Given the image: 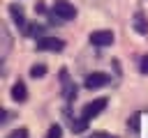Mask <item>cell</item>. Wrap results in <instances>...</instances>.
<instances>
[{"label":"cell","mask_w":148,"mask_h":138,"mask_svg":"<svg viewBox=\"0 0 148 138\" xmlns=\"http://www.w3.org/2000/svg\"><path fill=\"white\" fill-rule=\"evenodd\" d=\"M51 12H53V16L60 18V21H69V18L76 16V7H74L72 2H67V0H56Z\"/></svg>","instance_id":"obj_1"},{"label":"cell","mask_w":148,"mask_h":138,"mask_svg":"<svg viewBox=\"0 0 148 138\" xmlns=\"http://www.w3.org/2000/svg\"><path fill=\"white\" fill-rule=\"evenodd\" d=\"M90 44L92 46H111L113 44V32L111 30H95V32H90Z\"/></svg>","instance_id":"obj_2"},{"label":"cell","mask_w":148,"mask_h":138,"mask_svg":"<svg viewBox=\"0 0 148 138\" xmlns=\"http://www.w3.org/2000/svg\"><path fill=\"white\" fill-rule=\"evenodd\" d=\"M104 108H106V99L99 97V99H92V101H88V103L83 106V115H86L88 120H92V117H97Z\"/></svg>","instance_id":"obj_3"},{"label":"cell","mask_w":148,"mask_h":138,"mask_svg":"<svg viewBox=\"0 0 148 138\" xmlns=\"http://www.w3.org/2000/svg\"><path fill=\"white\" fill-rule=\"evenodd\" d=\"M60 80H62V90H65V99L67 101H72L74 97H76V85L69 80V74H67V69H60Z\"/></svg>","instance_id":"obj_4"},{"label":"cell","mask_w":148,"mask_h":138,"mask_svg":"<svg viewBox=\"0 0 148 138\" xmlns=\"http://www.w3.org/2000/svg\"><path fill=\"white\" fill-rule=\"evenodd\" d=\"M106 83H109V76L102 74V71H95V74H90V76L86 78V87H88V90H97V87H102V85H106Z\"/></svg>","instance_id":"obj_5"},{"label":"cell","mask_w":148,"mask_h":138,"mask_svg":"<svg viewBox=\"0 0 148 138\" xmlns=\"http://www.w3.org/2000/svg\"><path fill=\"white\" fill-rule=\"evenodd\" d=\"M37 48H39V51H60V48H62V41L56 39V37H39Z\"/></svg>","instance_id":"obj_6"},{"label":"cell","mask_w":148,"mask_h":138,"mask_svg":"<svg viewBox=\"0 0 148 138\" xmlns=\"http://www.w3.org/2000/svg\"><path fill=\"white\" fill-rule=\"evenodd\" d=\"M132 28L139 32V34H148V18L143 12H136L134 18H132Z\"/></svg>","instance_id":"obj_7"},{"label":"cell","mask_w":148,"mask_h":138,"mask_svg":"<svg viewBox=\"0 0 148 138\" xmlns=\"http://www.w3.org/2000/svg\"><path fill=\"white\" fill-rule=\"evenodd\" d=\"M12 99L14 101H25L28 99V90H25V83L23 80H16L12 85Z\"/></svg>","instance_id":"obj_8"},{"label":"cell","mask_w":148,"mask_h":138,"mask_svg":"<svg viewBox=\"0 0 148 138\" xmlns=\"http://www.w3.org/2000/svg\"><path fill=\"white\" fill-rule=\"evenodd\" d=\"M9 14H12V18H14L16 25L25 28V14H23V7L21 5H9Z\"/></svg>","instance_id":"obj_9"},{"label":"cell","mask_w":148,"mask_h":138,"mask_svg":"<svg viewBox=\"0 0 148 138\" xmlns=\"http://www.w3.org/2000/svg\"><path fill=\"white\" fill-rule=\"evenodd\" d=\"M88 122H90V120H88L86 115H81L79 120H74V122H72V131H74V133H81V131H86V129H88Z\"/></svg>","instance_id":"obj_10"},{"label":"cell","mask_w":148,"mask_h":138,"mask_svg":"<svg viewBox=\"0 0 148 138\" xmlns=\"http://www.w3.org/2000/svg\"><path fill=\"white\" fill-rule=\"evenodd\" d=\"M44 74H46V67H44V64H32V67H30V76H32V78H42Z\"/></svg>","instance_id":"obj_11"},{"label":"cell","mask_w":148,"mask_h":138,"mask_svg":"<svg viewBox=\"0 0 148 138\" xmlns=\"http://www.w3.org/2000/svg\"><path fill=\"white\" fill-rule=\"evenodd\" d=\"M7 138H28V129H25V126H18V129H14Z\"/></svg>","instance_id":"obj_12"},{"label":"cell","mask_w":148,"mask_h":138,"mask_svg":"<svg viewBox=\"0 0 148 138\" xmlns=\"http://www.w3.org/2000/svg\"><path fill=\"white\" fill-rule=\"evenodd\" d=\"M2 41H5V48H2V55H7V51H9V32H7V28H2Z\"/></svg>","instance_id":"obj_13"},{"label":"cell","mask_w":148,"mask_h":138,"mask_svg":"<svg viewBox=\"0 0 148 138\" xmlns=\"http://www.w3.org/2000/svg\"><path fill=\"white\" fill-rule=\"evenodd\" d=\"M60 136H62V131H60V126H58V124H53V126L49 129V136H46V138H60Z\"/></svg>","instance_id":"obj_14"},{"label":"cell","mask_w":148,"mask_h":138,"mask_svg":"<svg viewBox=\"0 0 148 138\" xmlns=\"http://www.w3.org/2000/svg\"><path fill=\"white\" fill-rule=\"evenodd\" d=\"M139 69H141V74H146V76H148V55H143V57H141Z\"/></svg>","instance_id":"obj_15"},{"label":"cell","mask_w":148,"mask_h":138,"mask_svg":"<svg viewBox=\"0 0 148 138\" xmlns=\"http://www.w3.org/2000/svg\"><path fill=\"white\" fill-rule=\"evenodd\" d=\"M130 126H132V131H139V115H134L130 120Z\"/></svg>","instance_id":"obj_16"},{"label":"cell","mask_w":148,"mask_h":138,"mask_svg":"<svg viewBox=\"0 0 148 138\" xmlns=\"http://www.w3.org/2000/svg\"><path fill=\"white\" fill-rule=\"evenodd\" d=\"M90 138H118V136H109V133H92Z\"/></svg>","instance_id":"obj_17"}]
</instances>
